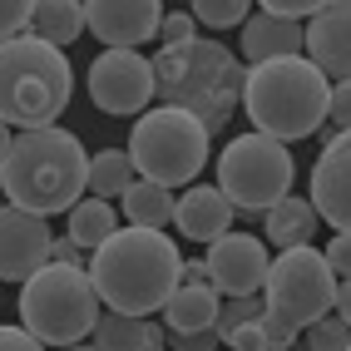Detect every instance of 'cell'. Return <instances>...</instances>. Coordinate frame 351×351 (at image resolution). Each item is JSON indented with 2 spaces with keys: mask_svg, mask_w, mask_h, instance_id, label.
<instances>
[{
  "mask_svg": "<svg viewBox=\"0 0 351 351\" xmlns=\"http://www.w3.org/2000/svg\"><path fill=\"white\" fill-rule=\"evenodd\" d=\"M138 178L129 149H104V154H89V193L99 198H119L129 183Z\"/></svg>",
  "mask_w": 351,
  "mask_h": 351,
  "instance_id": "obj_24",
  "label": "cell"
},
{
  "mask_svg": "<svg viewBox=\"0 0 351 351\" xmlns=\"http://www.w3.org/2000/svg\"><path fill=\"white\" fill-rule=\"evenodd\" d=\"M243 60L257 64V60H277V55H302L307 50V25L297 15H277V10H263V15H247L243 20Z\"/></svg>",
  "mask_w": 351,
  "mask_h": 351,
  "instance_id": "obj_17",
  "label": "cell"
},
{
  "mask_svg": "<svg viewBox=\"0 0 351 351\" xmlns=\"http://www.w3.org/2000/svg\"><path fill=\"white\" fill-rule=\"evenodd\" d=\"M326 104H332V80L322 75V64L307 50L247 64L243 109L252 129L282 138V144H297V138H312L326 124Z\"/></svg>",
  "mask_w": 351,
  "mask_h": 351,
  "instance_id": "obj_3",
  "label": "cell"
},
{
  "mask_svg": "<svg viewBox=\"0 0 351 351\" xmlns=\"http://www.w3.org/2000/svg\"><path fill=\"white\" fill-rule=\"evenodd\" d=\"M89 99H95V109L104 114H119V119H129V114H144L154 99H158V80H154V60H144L134 50V45H109V50L95 55V64H89Z\"/></svg>",
  "mask_w": 351,
  "mask_h": 351,
  "instance_id": "obj_10",
  "label": "cell"
},
{
  "mask_svg": "<svg viewBox=\"0 0 351 351\" xmlns=\"http://www.w3.org/2000/svg\"><path fill=\"white\" fill-rule=\"evenodd\" d=\"M307 55L326 80H351V0H326L307 15Z\"/></svg>",
  "mask_w": 351,
  "mask_h": 351,
  "instance_id": "obj_15",
  "label": "cell"
},
{
  "mask_svg": "<svg viewBox=\"0 0 351 351\" xmlns=\"http://www.w3.org/2000/svg\"><path fill=\"white\" fill-rule=\"evenodd\" d=\"M114 228H119L114 223V203L99 198V193H89V198H80L75 208H69V238H75L80 247H89V252H95Z\"/></svg>",
  "mask_w": 351,
  "mask_h": 351,
  "instance_id": "obj_23",
  "label": "cell"
},
{
  "mask_svg": "<svg viewBox=\"0 0 351 351\" xmlns=\"http://www.w3.org/2000/svg\"><path fill=\"white\" fill-rule=\"evenodd\" d=\"M292 178H297L292 149L282 144V138L263 134V129L238 134L218 154V189L232 198L238 213H257V218H263L282 193H292Z\"/></svg>",
  "mask_w": 351,
  "mask_h": 351,
  "instance_id": "obj_8",
  "label": "cell"
},
{
  "mask_svg": "<svg viewBox=\"0 0 351 351\" xmlns=\"http://www.w3.org/2000/svg\"><path fill=\"white\" fill-rule=\"evenodd\" d=\"M322 223H332L337 232H351V129H337L326 138L322 158L312 163V193Z\"/></svg>",
  "mask_w": 351,
  "mask_h": 351,
  "instance_id": "obj_13",
  "label": "cell"
},
{
  "mask_svg": "<svg viewBox=\"0 0 351 351\" xmlns=\"http://www.w3.org/2000/svg\"><path fill=\"white\" fill-rule=\"evenodd\" d=\"M193 10H178V15H163V25H158V40L169 45V40H189L193 35Z\"/></svg>",
  "mask_w": 351,
  "mask_h": 351,
  "instance_id": "obj_31",
  "label": "cell"
},
{
  "mask_svg": "<svg viewBox=\"0 0 351 351\" xmlns=\"http://www.w3.org/2000/svg\"><path fill=\"white\" fill-rule=\"evenodd\" d=\"M55 232L45 213H30L20 203H0V282H25L30 272L50 263Z\"/></svg>",
  "mask_w": 351,
  "mask_h": 351,
  "instance_id": "obj_11",
  "label": "cell"
},
{
  "mask_svg": "<svg viewBox=\"0 0 351 351\" xmlns=\"http://www.w3.org/2000/svg\"><path fill=\"white\" fill-rule=\"evenodd\" d=\"M322 252H326V263L337 267V277H341V272H351V232H337V238L326 243Z\"/></svg>",
  "mask_w": 351,
  "mask_h": 351,
  "instance_id": "obj_33",
  "label": "cell"
},
{
  "mask_svg": "<svg viewBox=\"0 0 351 351\" xmlns=\"http://www.w3.org/2000/svg\"><path fill=\"white\" fill-rule=\"evenodd\" d=\"M89 189V154L69 129H20L0 154V193L30 213H69Z\"/></svg>",
  "mask_w": 351,
  "mask_h": 351,
  "instance_id": "obj_2",
  "label": "cell"
},
{
  "mask_svg": "<svg viewBox=\"0 0 351 351\" xmlns=\"http://www.w3.org/2000/svg\"><path fill=\"white\" fill-rule=\"evenodd\" d=\"M228 346H243V351H257V346H267V332H263V317H252L243 326H232V337Z\"/></svg>",
  "mask_w": 351,
  "mask_h": 351,
  "instance_id": "obj_30",
  "label": "cell"
},
{
  "mask_svg": "<svg viewBox=\"0 0 351 351\" xmlns=\"http://www.w3.org/2000/svg\"><path fill=\"white\" fill-rule=\"evenodd\" d=\"M267 267H272L267 243L252 238V232H232L228 228V232H218V238L208 243V277H213V287L223 297H232V292H263Z\"/></svg>",
  "mask_w": 351,
  "mask_h": 351,
  "instance_id": "obj_12",
  "label": "cell"
},
{
  "mask_svg": "<svg viewBox=\"0 0 351 351\" xmlns=\"http://www.w3.org/2000/svg\"><path fill=\"white\" fill-rule=\"evenodd\" d=\"M263 10H277V15H297V20H307V15H317L326 0H257Z\"/></svg>",
  "mask_w": 351,
  "mask_h": 351,
  "instance_id": "obj_32",
  "label": "cell"
},
{
  "mask_svg": "<svg viewBox=\"0 0 351 351\" xmlns=\"http://www.w3.org/2000/svg\"><path fill=\"white\" fill-rule=\"evenodd\" d=\"M183 282H213V277H208V257H193V263H183Z\"/></svg>",
  "mask_w": 351,
  "mask_h": 351,
  "instance_id": "obj_37",
  "label": "cell"
},
{
  "mask_svg": "<svg viewBox=\"0 0 351 351\" xmlns=\"http://www.w3.org/2000/svg\"><path fill=\"white\" fill-rule=\"evenodd\" d=\"M89 341L104 346V351H158L163 346V326L154 317H138V312H114L104 307Z\"/></svg>",
  "mask_w": 351,
  "mask_h": 351,
  "instance_id": "obj_19",
  "label": "cell"
},
{
  "mask_svg": "<svg viewBox=\"0 0 351 351\" xmlns=\"http://www.w3.org/2000/svg\"><path fill=\"white\" fill-rule=\"evenodd\" d=\"M263 332H267V346H297L302 341L297 326L282 322V317H272V312H263Z\"/></svg>",
  "mask_w": 351,
  "mask_h": 351,
  "instance_id": "obj_29",
  "label": "cell"
},
{
  "mask_svg": "<svg viewBox=\"0 0 351 351\" xmlns=\"http://www.w3.org/2000/svg\"><path fill=\"white\" fill-rule=\"evenodd\" d=\"M173 203H178V193L169 189V183L144 178V173H138L129 189L119 193L124 218H129V223H138V228H169V223H173Z\"/></svg>",
  "mask_w": 351,
  "mask_h": 351,
  "instance_id": "obj_21",
  "label": "cell"
},
{
  "mask_svg": "<svg viewBox=\"0 0 351 351\" xmlns=\"http://www.w3.org/2000/svg\"><path fill=\"white\" fill-rule=\"evenodd\" d=\"M10 129H15V124H5V119H0V154H5V149H10V138H15Z\"/></svg>",
  "mask_w": 351,
  "mask_h": 351,
  "instance_id": "obj_38",
  "label": "cell"
},
{
  "mask_svg": "<svg viewBox=\"0 0 351 351\" xmlns=\"http://www.w3.org/2000/svg\"><path fill=\"white\" fill-rule=\"evenodd\" d=\"M104 312L99 302V287L89 267H75V263H45L40 272H30L20 282V322L35 332L40 346H80L89 341L95 322Z\"/></svg>",
  "mask_w": 351,
  "mask_h": 351,
  "instance_id": "obj_6",
  "label": "cell"
},
{
  "mask_svg": "<svg viewBox=\"0 0 351 351\" xmlns=\"http://www.w3.org/2000/svg\"><path fill=\"white\" fill-rule=\"evenodd\" d=\"M154 80H158V99L193 109L208 129H218L232 119V109L243 104V84H247V64L218 40H169L154 55Z\"/></svg>",
  "mask_w": 351,
  "mask_h": 351,
  "instance_id": "obj_4",
  "label": "cell"
},
{
  "mask_svg": "<svg viewBox=\"0 0 351 351\" xmlns=\"http://www.w3.org/2000/svg\"><path fill=\"white\" fill-rule=\"evenodd\" d=\"M69 99H75V69L64 60V45H50L35 30L0 40V119L5 124H60Z\"/></svg>",
  "mask_w": 351,
  "mask_h": 351,
  "instance_id": "obj_5",
  "label": "cell"
},
{
  "mask_svg": "<svg viewBox=\"0 0 351 351\" xmlns=\"http://www.w3.org/2000/svg\"><path fill=\"white\" fill-rule=\"evenodd\" d=\"M89 277H95L104 307L154 317L183 282V257H178V243L163 238V228L129 223V228H114L89 252Z\"/></svg>",
  "mask_w": 351,
  "mask_h": 351,
  "instance_id": "obj_1",
  "label": "cell"
},
{
  "mask_svg": "<svg viewBox=\"0 0 351 351\" xmlns=\"http://www.w3.org/2000/svg\"><path fill=\"white\" fill-rule=\"evenodd\" d=\"M322 213L312 198H297V193H282L267 213H263V228H267V243L272 247H292V243H312Z\"/></svg>",
  "mask_w": 351,
  "mask_h": 351,
  "instance_id": "obj_20",
  "label": "cell"
},
{
  "mask_svg": "<svg viewBox=\"0 0 351 351\" xmlns=\"http://www.w3.org/2000/svg\"><path fill=\"white\" fill-rule=\"evenodd\" d=\"M302 337H307V346H312V351H341V346H351V322L332 307L326 317H317Z\"/></svg>",
  "mask_w": 351,
  "mask_h": 351,
  "instance_id": "obj_26",
  "label": "cell"
},
{
  "mask_svg": "<svg viewBox=\"0 0 351 351\" xmlns=\"http://www.w3.org/2000/svg\"><path fill=\"white\" fill-rule=\"evenodd\" d=\"M326 124L351 129V80H332V104H326Z\"/></svg>",
  "mask_w": 351,
  "mask_h": 351,
  "instance_id": "obj_28",
  "label": "cell"
},
{
  "mask_svg": "<svg viewBox=\"0 0 351 351\" xmlns=\"http://www.w3.org/2000/svg\"><path fill=\"white\" fill-rule=\"evenodd\" d=\"M218 302H223V292L213 282H178L173 297L163 302L169 337L183 341V337H198V332H218Z\"/></svg>",
  "mask_w": 351,
  "mask_h": 351,
  "instance_id": "obj_18",
  "label": "cell"
},
{
  "mask_svg": "<svg viewBox=\"0 0 351 351\" xmlns=\"http://www.w3.org/2000/svg\"><path fill=\"white\" fill-rule=\"evenodd\" d=\"M30 30L45 35L50 45H75V40L89 30V20H84V0H35Z\"/></svg>",
  "mask_w": 351,
  "mask_h": 351,
  "instance_id": "obj_22",
  "label": "cell"
},
{
  "mask_svg": "<svg viewBox=\"0 0 351 351\" xmlns=\"http://www.w3.org/2000/svg\"><path fill=\"white\" fill-rule=\"evenodd\" d=\"M30 15H35V0H0V40L30 30Z\"/></svg>",
  "mask_w": 351,
  "mask_h": 351,
  "instance_id": "obj_27",
  "label": "cell"
},
{
  "mask_svg": "<svg viewBox=\"0 0 351 351\" xmlns=\"http://www.w3.org/2000/svg\"><path fill=\"white\" fill-rule=\"evenodd\" d=\"M0 346H20V351H25V346H40V341H35L30 326L20 322V326H0Z\"/></svg>",
  "mask_w": 351,
  "mask_h": 351,
  "instance_id": "obj_35",
  "label": "cell"
},
{
  "mask_svg": "<svg viewBox=\"0 0 351 351\" xmlns=\"http://www.w3.org/2000/svg\"><path fill=\"white\" fill-rule=\"evenodd\" d=\"M232 213H238L232 198L223 189H208V183H189L173 203V223L189 243H213L218 232L232 228Z\"/></svg>",
  "mask_w": 351,
  "mask_h": 351,
  "instance_id": "obj_16",
  "label": "cell"
},
{
  "mask_svg": "<svg viewBox=\"0 0 351 351\" xmlns=\"http://www.w3.org/2000/svg\"><path fill=\"white\" fill-rule=\"evenodd\" d=\"M84 20L99 45H149L163 25V0H84Z\"/></svg>",
  "mask_w": 351,
  "mask_h": 351,
  "instance_id": "obj_14",
  "label": "cell"
},
{
  "mask_svg": "<svg viewBox=\"0 0 351 351\" xmlns=\"http://www.w3.org/2000/svg\"><path fill=\"white\" fill-rule=\"evenodd\" d=\"M208 154H213V129H208L193 109L158 104L144 109L129 134V158L144 178H158L169 189H189L203 173Z\"/></svg>",
  "mask_w": 351,
  "mask_h": 351,
  "instance_id": "obj_7",
  "label": "cell"
},
{
  "mask_svg": "<svg viewBox=\"0 0 351 351\" xmlns=\"http://www.w3.org/2000/svg\"><path fill=\"white\" fill-rule=\"evenodd\" d=\"M50 257H55V263H75V267H84V247H80L75 238H55Z\"/></svg>",
  "mask_w": 351,
  "mask_h": 351,
  "instance_id": "obj_34",
  "label": "cell"
},
{
  "mask_svg": "<svg viewBox=\"0 0 351 351\" xmlns=\"http://www.w3.org/2000/svg\"><path fill=\"white\" fill-rule=\"evenodd\" d=\"M337 312L351 322V272H341V277H337Z\"/></svg>",
  "mask_w": 351,
  "mask_h": 351,
  "instance_id": "obj_36",
  "label": "cell"
},
{
  "mask_svg": "<svg viewBox=\"0 0 351 351\" xmlns=\"http://www.w3.org/2000/svg\"><path fill=\"white\" fill-rule=\"evenodd\" d=\"M263 302H267L272 317H282L297 332H307L317 317H326L337 307V267L312 243L277 247L272 267H267V282H263Z\"/></svg>",
  "mask_w": 351,
  "mask_h": 351,
  "instance_id": "obj_9",
  "label": "cell"
},
{
  "mask_svg": "<svg viewBox=\"0 0 351 351\" xmlns=\"http://www.w3.org/2000/svg\"><path fill=\"white\" fill-rule=\"evenodd\" d=\"M193 15H198V25L208 30H232V25H243V20L252 15L257 0H189Z\"/></svg>",
  "mask_w": 351,
  "mask_h": 351,
  "instance_id": "obj_25",
  "label": "cell"
}]
</instances>
